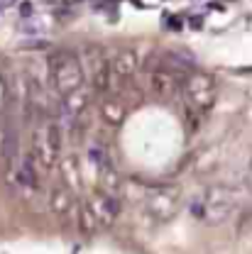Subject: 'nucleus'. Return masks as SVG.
<instances>
[{
    "label": "nucleus",
    "instance_id": "1",
    "mask_svg": "<svg viewBox=\"0 0 252 254\" xmlns=\"http://www.w3.org/2000/svg\"><path fill=\"white\" fill-rule=\"evenodd\" d=\"M49 68V83L59 95L71 93L74 88L84 86V64L74 52H54L47 62Z\"/></svg>",
    "mask_w": 252,
    "mask_h": 254
},
{
    "label": "nucleus",
    "instance_id": "2",
    "mask_svg": "<svg viewBox=\"0 0 252 254\" xmlns=\"http://www.w3.org/2000/svg\"><path fill=\"white\" fill-rule=\"evenodd\" d=\"M181 91H184V100H186L189 110H193V113H208L218 98L216 78L211 73H203V71L189 73L186 81L181 83Z\"/></svg>",
    "mask_w": 252,
    "mask_h": 254
},
{
    "label": "nucleus",
    "instance_id": "3",
    "mask_svg": "<svg viewBox=\"0 0 252 254\" xmlns=\"http://www.w3.org/2000/svg\"><path fill=\"white\" fill-rule=\"evenodd\" d=\"M59 152H62V125L59 123H47V129H44V142L42 147L37 149V159L44 169H52L59 159Z\"/></svg>",
    "mask_w": 252,
    "mask_h": 254
},
{
    "label": "nucleus",
    "instance_id": "4",
    "mask_svg": "<svg viewBox=\"0 0 252 254\" xmlns=\"http://www.w3.org/2000/svg\"><path fill=\"white\" fill-rule=\"evenodd\" d=\"M150 91L155 98L159 100H167L179 91V78L171 68H164V66H157L155 71H150Z\"/></svg>",
    "mask_w": 252,
    "mask_h": 254
},
{
    "label": "nucleus",
    "instance_id": "5",
    "mask_svg": "<svg viewBox=\"0 0 252 254\" xmlns=\"http://www.w3.org/2000/svg\"><path fill=\"white\" fill-rule=\"evenodd\" d=\"M91 205H93L95 218H98V227H110V225L115 222V218L120 215V200H118V195H113V193L100 190Z\"/></svg>",
    "mask_w": 252,
    "mask_h": 254
},
{
    "label": "nucleus",
    "instance_id": "6",
    "mask_svg": "<svg viewBox=\"0 0 252 254\" xmlns=\"http://www.w3.org/2000/svg\"><path fill=\"white\" fill-rule=\"evenodd\" d=\"M110 71H113V86L120 81H127L135 76L137 71V54L132 49H120L113 59H110Z\"/></svg>",
    "mask_w": 252,
    "mask_h": 254
},
{
    "label": "nucleus",
    "instance_id": "7",
    "mask_svg": "<svg viewBox=\"0 0 252 254\" xmlns=\"http://www.w3.org/2000/svg\"><path fill=\"white\" fill-rule=\"evenodd\" d=\"M12 181H15V186L22 190V193H34V190H37V186H39V176H37V169H34V159L32 157L20 159Z\"/></svg>",
    "mask_w": 252,
    "mask_h": 254
},
{
    "label": "nucleus",
    "instance_id": "8",
    "mask_svg": "<svg viewBox=\"0 0 252 254\" xmlns=\"http://www.w3.org/2000/svg\"><path fill=\"white\" fill-rule=\"evenodd\" d=\"M147 210H150L157 220H169V218L176 213V195H174V193H167V190L152 193L150 200H147Z\"/></svg>",
    "mask_w": 252,
    "mask_h": 254
},
{
    "label": "nucleus",
    "instance_id": "9",
    "mask_svg": "<svg viewBox=\"0 0 252 254\" xmlns=\"http://www.w3.org/2000/svg\"><path fill=\"white\" fill-rule=\"evenodd\" d=\"M49 208H52L59 218H69V215L74 213V208H76V200H74L71 190L66 189V186L52 189V193H49Z\"/></svg>",
    "mask_w": 252,
    "mask_h": 254
},
{
    "label": "nucleus",
    "instance_id": "10",
    "mask_svg": "<svg viewBox=\"0 0 252 254\" xmlns=\"http://www.w3.org/2000/svg\"><path fill=\"white\" fill-rule=\"evenodd\" d=\"M62 100H64V110H66L69 115H81V113L88 108V103H91V88L79 86V88H74L71 93L62 95Z\"/></svg>",
    "mask_w": 252,
    "mask_h": 254
},
{
    "label": "nucleus",
    "instance_id": "11",
    "mask_svg": "<svg viewBox=\"0 0 252 254\" xmlns=\"http://www.w3.org/2000/svg\"><path fill=\"white\" fill-rule=\"evenodd\" d=\"M100 118L108 123V125H120L125 120V105L115 98H105L100 103Z\"/></svg>",
    "mask_w": 252,
    "mask_h": 254
},
{
    "label": "nucleus",
    "instance_id": "12",
    "mask_svg": "<svg viewBox=\"0 0 252 254\" xmlns=\"http://www.w3.org/2000/svg\"><path fill=\"white\" fill-rule=\"evenodd\" d=\"M206 210H208L216 220H223V218L233 210V200H230V195H228L225 190H218V193H213V195L208 198Z\"/></svg>",
    "mask_w": 252,
    "mask_h": 254
},
{
    "label": "nucleus",
    "instance_id": "13",
    "mask_svg": "<svg viewBox=\"0 0 252 254\" xmlns=\"http://www.w3.org/2000/svg\"><path fill=\"white\" fill-rule=\"evenodd\" d=\"M95 230H98V218H95V210L91 203H84L81 210H79V232L91 237Z\"/></svg>",
    "mask_w": 252,
    "mask_h": 254
},
{
    "label": "nucleus",
    "instance_id": "14",
    "mask_svg": "<svg viewBox=\"0 0 252 254\" xmlns=\"http://www.w3.org/2000/svg\"><path fill=\"white\" fill-rule=\"evenodd\" d=\"M100 190H105V193H113V195H118V190H120V176H118V171L113 169V164H103V169H100Z\"/></svg>",
    "mask_w": 252,
    "mask_h": 254
},
{
    "label": "nucleus",
    "instance_id": "15",
    "mask_svg": "<svg viewBox=\"0 0 252 254\" xmlns=\"http://www.w3.org/2000/svg\"><path fill=\"white\" fill-rule=\"evenodd\" d=\"M59 169H62L64 181H66V184H69L71 189H79V186H81V176L76 174V169H79V159H76V157H66V159H62Z\"/></svg>",
    "mask_w": 252,
    "mask_h": 254
},
{
    "label": "nucleus",
    "instance_id": "16",
    "mask_svg": "<svg viewBox=\"0 0 252 254\" xmlns=\"http://www.w3.org/2000/svg\"><path fill=\"white\" fill-rule=\"evenodd\" d=\"M2 103H5V81L0 76V108H2Z\"/></svg>",
    "mask_w": 252,
    "mask_h": 254
},
{
    "label": "nucleus",
    "instance_id": "17",
    "mask_svg": "<svg viewBox=\"0 0 252 254\" xmlns=\"http://www.w3.org/2000/svg\"><path fill=\"white\" fill-rule=\"evenodd\" d=\"M248 184H250V189H252V164H250V169H248Z\"/></svg>",
    "mask_w": 252,
    "mask_h": 254
}]
</instances>
